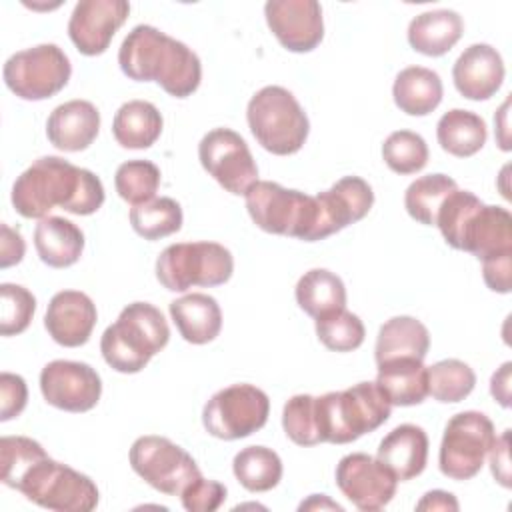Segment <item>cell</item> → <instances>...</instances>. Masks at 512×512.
<instances>
[{
    "mask_svg": "<svg viewBox=\"0 0 512 512\" xmlns=\"http://www.w3.org/2000/svg\"><path fill=\"white\" fill-rule=\"evenodd\" d=\"M442 80L440 76L424 66H408L398 72L392 96L396 106L410 116H426L442 102Z\"/></svg>",
    "mask_w": 512,
    "mask_h": 512,
    "instance_id": "f1b7e54d",
    "label": "cell"
},
{
    "mask_svg": "<svg viewBox=\"0 0 512 512\" xmlns=\"http://www.w3.org/2000/svg\"><path fill=\"white\" fill-rule=\"evenodd\" d=\"M34 246L40 260L50 268H68L82 256L84 234L66 218L46 216L36 224Z\"/></svg>",
    "mask_w": 512,
    "mask_h": 512,
    "instance_id": "d4e9b609",
    "label": "cell"
},
{
    "mask_svg": "<svg viewBox=\"0 0 512 512\" xmlns=\"http://www.w3.org/2000/svg\"><path fill=\"white\" fill-rule=\"evenodd\" d=\"M494 440V424L486 414L476 410L454 414L440 444V472L452 480L474 478L482 470Z\"/></svg>",
    "mask_w": 512,
    "mask_h": 512,
    "instance_id": "30bf717a",
    "label": "cell"
},
{
    "mask_svg": "<svg viewBox=\"0 0 512 512\" xmlns=\"http://www.w3.org/2000/svg\"><path fill=\"white\" fill-rule=\"evenodd\" d=\"M376 458L396 480H412L426 468L428 436L416 424H400L382 438Z\"/></svg>",
    "mask_w": 512,
    "mask_h": 512,
    "instance_id": "603a6c76",
    "label": "cell"
},
{
    "mask_svg": "<svg viewBox=\"0 0 512 512\" xmlns=\"http://www.w3.org/2000/svg\"><path fill=\"white\" fill-rule=\"evenodd\" d=\"M458 186L446 174H426L416 178L404 194L406 212L420 224L436 226V214L444 198Z\"/></svg>",
    "mask_w": 512,
    "mask_h": 512,
    "instance_id": "836d02e7",
    "label": "cell"
},
{
    "mask_svg": "<svg viewBox=\"0 0 512 512\" xmlns=\"http://www.w3.org/2000/svg\"><path fill=\"white\" fill-rule=\"evenodd\" d=\"M170 316L180 336L190 344H208L222 328V310L218 302L202 292H192L172 300Z\"/></svg>",
    "mask_w": 512,
    "mask_h": 512,
    "instance_id": "cb8c5ba5",
    "label": "cell"
},
{
    "mask_svg": "<svg viewBox=\"0 0 512 512\" xmlns=\"http://www.w3.org/2000/svg\"><path fill=\"white\" fill-rule=\"evenodd\" d=\"M28 402V388L22 376L12 372L0 374V420L8 422L22 414Z\"/></svg>",
    "mask_w": 512,
    "mask_h": 512,
    "instance_id": "ee69618b",
    "label": "cell"
},
{
    "mask_svg": "<svg viewBox=\"0 0 512 512\" xmlns=\"http://www.w3.org/2000/svg\"><path fill=\"white\" fill-rule=\"evenodd\" d=\"M180 500L188 512H212L226 500V488L216 480L200 476L182 490Z\"/></svg>",
    "mask_w": 512,
    "mask_h": 512,
    "instance_id": "7bdbcfd3",
    "label": "cell"
},
{
    "mask_svg": "<svg viewBox=\"0 0 512 512\" xmlns=\"http://www.w3.org/2000/svg\"><path fill=\"white\" fill-rule=\"evenodd\" d=\"M128 12L130 4L124 0H80L68 22V36L80 54L98 56L106 52Z\"/></svg>",
    "mask_w": 512,
    "mask_h": 512,
    "instance_id": "ac0fdd59",
    "label": "cell"
},
{
    "mask_svg": "<svg viewBox=\"0 0 512 512\" xmlns=\"http://www.w3.org/2000/svg\"><path fill=\"white\" fill-rule=\"evenodd\" d=\"M416 510H458V502L450 492L432 490L416 504Z\"/></svg>",
    "mask_w": 512,
    "mask_h": 512,
    "instance_id": "681fc988",
    "label": "cell"
},
{
    "mask_svg": "<svg viewBox=\"0 0 512 512\" xmlns=\"http://www.w3.org/2000/svg\"><path fill=\"white\" fill-rule=\"evenodd\" d=\"M236 480L250 492H268L282 478L280 456L266 446H246L232 462Z\"/></svg>",
    "mask_w": 512,
    "mask_h": 512,
    "instance_id": "d6a6232c",
    "label": "cell"
},
{
    "mask_svg": "<svg viewBox=\"0 0 512 512\" xmlns=\"http://www.w3.org/2000/svg\"><path fill=\"white\" fill-rule=\"evenodd\" d=\"M310 508H332V510H342L340 504L332 502L326 498V494H312L308 502L300 504V510H310Z\"/></svg>",
    "mask_w": 512,
    "mask_h": 512,
    "instance_id": "816d5d0a",
    "label": "cell"
},
{
    "mask_svg": "<svg viewBox=\"0 0 512 512\" xmlns=\"http://www.w3.org/2000/svg\"><path fill=\"white\" fill-rule=\"evenodd\" d=\"M46 450L32 438L26 436H4L0 440V478L8 488L20 484L26 472L42 458Z\"/></svg>",
    "mask_w": 512,
    "mask_h": 512,
    "instance_id": "ab89813d",
    "label": "cell"
},
{
    "mask_svg": "<svg viewBox=\"0 0 512 512\" xmlns=\"http://www.w3.org/2000/svg\"><path fill=\"white\" fill-rule=\"evenodd\" d=\"M456 90L468 100H488L504 82V62L490 44L468 46L452 68Z\"/></svg>",
    "mask_w": 512,
    "mask_h": 512,
    "instance_id": "44dd1931",
    "label": "cell"
},
{
    "mask_svg": "<svg viewBox=\"0 0 512 512\" xmlns=\"http://www.w3.org/2000/svg\"><path fill=\"white\" fill-rule=\"evenodd\" d=\"M122 72L138 82H156L174 98H186L200 86L202 66L196 52L154 26L138 24L118 50Z\"/></svg>",
    "mask_w": 512,
    "mask_h": 512,
    "instance_id": "7a4b0ae2",
    "label": "cell"
},
{
    "mask_svg": "<svg viewBox=\"0 0 512 512\" xmlns=\"http://www.w3.org/2000/svg\"><path fill=\"white\" fill-rule=\"evenodd\" d=\"M296 302L312 318L346 306V288L340 276L326 268L304 272L296 284Z\"/></svg>",
    "mask_w": 512,
    "mask_h": 512,
    "instance_id": "1f68e13d",
    "label": "cell"
},
{
    "mask_svg": "<svg viewBox=\"0 0 512 512\" xmlns=\"http://www.w3.org/2000/svg\"><path fill=\"white\" fill-rule=\"evenodd\" d=\"M116 192L132 206L144 204L156 196L160 186V170L150 160H128L118 166L114 176Z\"/></svg>",
    "mask_w": 512,
    "mask_h": 512,
    "instance_id": "74e56055",
    "label": "cell"
},
{
    "mask_svg": "<svg viewBox=\"0 0 512 512\" xmlns=\"http://www.w3.org/2000/svg\"><path fill=\"white\" fill-rule=\"evenodd\" d=\"M436 226L448 246L474 254L478 260L512 252V216L502 206H488L468 190L450 192Z\"/></svg>",
    "mask_w": 512,
    "mask_h": 512,
    "instance_id": "3957f363",
    "label": "cell"
},
{
    "mask_svg": "<svg viewBox=\"0 0 512 512\" xmlns=\"http://www.w3.org/2000/svg\"><path fill=\"white\" fill-rule=\"evenodd\" d=\"M482 276L490 290L508 294L512 290V252L482 260Z\"/></svg>",
    "mask_w": 512,
    "mask_h": 512,
    "instance_id": "f6af8a7d",
    "label": "cell"
},
{
    "mask_svg": "<svg viewBox=\"0 0 512 512\" xmlns=\"http://www.w3.org/2000/svg\"><path fill=\"white\" fill-rule=\"evenodd\" d=\"M128 458L132 470L146 484L168 496H180L188 484L202 476L194 458L164 436L136 438Z\"/></svg>",
    "mask_w": 512,
    "mask_h": 512,
    "instance_id": "4fadbf2b",
    "label": "cell"
},
{
    "mask_svg": "<svg viewBox=\"0 0 512 512\" xmlns=\"http://www.w3.org/2000/svg\"><path fill=\"white\" fill-rule=\"evenodd\" d=\"M270 414L264 390L252 384H232L218 390L202 410L208 434L220 440H240L260 430Z\"/></svg>",
    "mask_w": 512,
    "mask_h": 512,
    "instance_id": "7c38bea8",
    "label": "cell"
},
{
    "mask_svg": "<svg viewBox=\"0 0 512 512\" xmlns=\"http://www.w3.org/2000/svg\"><path fill=\"white\" fill-rule=\"evenodd\" d=\"M98 320L92 298L78 290L56 292L48 304L44 326L54 342L66 348H78L88 342Z\"/></svg>",
    "mask_w": 512,
    "mask_h": 512,
    "instance_id": "ffe728a7",
    "label": "cell"
},
{
    "mask_svg": "<svg viewBox=\"0 0 512 512\" xmlns=\"http://www.w3.org/2000/svg\"><path fill=\"white\" fill-rule=\"evenodd\" d=\"M264 16L276 40L290 52H310L324 38L322 8L316 0H268Z\"/></svg>",
    "mask_w": 512,
    "mask_h": 512,
    "instance_id": "e0dca14e",
    "label": "cell"
},
{
    "mask_svg": "<svg viewBox=\"0 0 512 512\" xmlns=\"http://www.w3.org/2000/svg\"><path fill=\"white\" fill-rule=\"evenodd\" d=\"M320 442L348 444L390 418L392 404L376 382H358L340 392L314 396Z\"/></svg>",
    "mask_w": 512,
    "mask_h": 512,
    "instance_id": "277c9868",
    "label": "cell"
},
{
    "mask_svg": "<svg viewBox=\"0 0 512 512\" xmlns=\"http://www.w3.org/2000/svg\"><path fill=\"white\" fill-rule=\"evenodd\" d=\"M72 66L56 44H38L12 54L4 64L6 86L22 100H46L70 80Z\"/></svg>",
    "mask_w": 512,
    "mask_h": 512,
    "instance_id": "8fae6325",
    "label": "cell"
},
{
    "mask_svg": "<svg viewBox=\"0 0 512 512\" xmlns=\"http://www.w3.org/2000/svg\"><path fill=\"white\" fill-rule=\"evenodd\" d=\"M40 390L44 400L58 410L88 412L100 400L102 380L86 362L52 360L40 372Z\"/></svg>",
    "mask_w": 512,
    "mask_h": 512,
    "instance_id": "2e32d148",
    "label": "cell"
},
{
    "mask_svg": "<svg viewBox=\"0 0 512 512\" xmlns=\"http://www.w3.org/2000/svg\"><path fill=\"white\" fill-rule=\"evenodd\" d=\"M282 426L286 436L298 446H316L320 444V434L316 426L314 396L296 394L292 396L282 410Z\"/></svg>",
    "mask_w": 512,
    "mask_h": 512,
    "instance_id": "60d3db41",
    "label": "cell"
},
{
    "mask_svg": "<svg viewBox=\"0 0 512 512\" xmlns=\"http://www.w3.org/2000/svg\"><path fill=\"white\" fill-rule=\"evenodd\" d=\"M234 258L218 242H180L166 246L156 260V278L170 292L192 286H220L230 280Z\"/></svg>",
    "mask_w": 512,
    "mask_h": 512,
    "instance_id": "ba28073f",
    "label": "cell"
},
{
    "mask_svg": "<svg viewBox=\"0 0 512 512\" xmlns=\"http://www.w3.org/2000/svg\"><path fill=\"white\" fill-rule=\"evenodd\" d=\"M382 158L396 174H416L428 162L426 140L412 130H396L382 144Z\"/></svg>",
    "mask_w": 512,
    "mask_h": 512,
    "instance_id": "f35d334b",
    "label": "cell"
},
{
    "mask_svg": "<svg viewBox=\"0 0 512 512\" xmlns=\"http://www.w3.org/2000/svg\"><path fill=\"white\" fill-rule=\"evenodd\" d=\"M318 340L334 352H352L362 346L366 330L362 320L346 308L316 318Z\"/></svg>",
    "mask_w": 512,
    "mask_h": 512,
    "instance_id": "8d00e7d4",
    "label": "cell"
},
{
    "mask_svg": "<svg viewBox=\"0 0 512 512\" xmlns=\"http://www.w3.org/2000/svg\"><path fill=\"white\" fill-rule=\"evenodd\" d=\"M162 114L146 100H130L118 108L112 134L122 148H150L162 134Z\"/></svg>",
    "mask_w": 512,
    "mask_h": 512,
    "instance_id": "f546056e",
    "label": "cell"
},
{
    "mask_svg": "<svg viewBox=\"0 0 512 512\" xmlns=\"http://www.w3.org/2000/svg\"><path fill=\"white\" fill-rule=\"evenodd\" d=\"M508 100L502 104V108L498 110V116H494V124H498V144L502 150H510V142H508Z\"/></svg>",
    "mask_w": 512,
    "mask_h": 512,
    "instance_id": "f907efd6",
    "label": "cell"
},
{
    "mask_svg": "<svg viewBox=\"0 0 512 512\" xmlns=\"http://www.w3.org/2000/svg\"><path fill=\"white\" fill-rule=\"evenodd\" d=\"M336 486L358 510L374 512L394 498L398 480L378 458L354 452L340 458Z\"/></svg>",
    "mask_w": 512,
    "mask_h": 512,
    "instance_id": "9a60e30c",
    "label": "cell"
},
{
    "mask_svg": "<svg viewBox=\"0 0 512 512\" xmlns=\"http://www.w3.org/2000/svg\"><path fill=\"white\" fill-rule=\"evenodd\" d=\"M476 384L474 370L456 358L440 360L428 368V394L438 402H460Z\"/></svg>",
    "mask_w": 512,
    "mask_h": 512,
    "instance_id": "d590c367",
    "label": "cell"
},
{
    "mask_svg": "<svg viewBox=\"0 0 512 512\" xmlns=\"http://www.w3.org/2000/svg\"><path fill=\"white\" fill-rule=\"evenodd\" d=\"M246 118L258 144L276 156L296 154L310 132L300 102L282 86L260 88L248 102Z\"/></svg>",
    "mask_w": 512,
    "mask_h": 512,
    "instance_id": "8992f818",
    "label": "cell"
},
{
    "mask_svg": "<svg viewBox=\"0 0 512 512\" xmlns=\"http://www.w3.org/2000/svg\"><path fill=\"white\" fill-rule=\"evenodd\" d=\"M510 372H512V362H504L498 368V372L492 374V380H490V392L494 400L504 408L510 406Z\"/></svg>",
    "mask_w": 512,
    "mask_h": 512,
    "instance_id": "c3c4849f",
    "label": "cell"
},
{
    "mask_svg": "<svg viewBox=\"0 0 512 512\" xmlns=\"http://www.w3.org/2000/svg\"><path fill=\"white\" fill-rule=\"evenodd\" d=\"M100 112L88 100H70L52 110L46 122V136L52 146L64 152L86 150L98 136Z\"/></svg>",
    "mask_w": 512,
    "mask_h": 512,
    "instance_id": "7402d4cb",
    "label": "cell"
},
{
    "mask_svg": "<svg viewBox=\"0 0 512 512\" xmlns=\"http://www.w3.org/2000/svg\"><path fill=\"white\" fill-rule=\"evenodd\" d=\"M376 384L392 406H414L428 396V368L416 358H394L378 364Z\"/></svg>",
    "mask_w": 512,
    "mask_h": 512,
    "instance_id": "484cf974",
    "label": "cell"
},
{
    "mask_svg": "<svg viewBox=\"0 0 512 512\" xmlns=\"http://www.w3.org/2000/svg\"><path fill=\"white\" fill-rule=\"evenodd\" d=\"M314 198L318 204L316 240H324L362 220L374 204V192L360 176H344L330 190L320 192Z\"/></svg>",
    "mask_w": 512,
    "mask_h": 512,
    "instance_id": "d6986e66",
    "label": "cell"
},
{
    "mask_svg": "<svg viewBox=\"0 0 512 512\" xmlns=\"http://www.w3.org/2000/svg\"><path fill=\"white\" fill-rule=\"evenodd\" d=\"M436 138L444 152L458 158H468L486 144L488 130L486 122L476 112L454 108L442 114L438 120Z\"/></svg>",
    "mask_w": 512,
    "mask_h": 512,
    "instance_id": "4dcf8cb0",
    "label": "cell"
},
{
    "mask_svg": "<svg viewBox=\"0 0 512 512\" xmlns=\"http://www.w3.org/2000/svg\"><path fill=\"white\" fill-rule=\"evenodd\" d=\"M488 456L494 478L504 488H510V430H504L502 436L494 440Z\"/></svg>",
    "mask_w": 512,
    "mask_h": 512,
    "instance_id": "bcb514c9",
    "label": "cell"
},
{
    "mask_svg": "<svg viewBox=\"0 0 512 512\" xmlns=\"http://www.w3.org/2000/svg\"><path fill=\"white\" fill-rule=\"evenodd\" d=\"M34 504L56 512H90L98 506L96 484L78 470L52 460H38L16 486Z\"/></svg>",
    "mask_w": 512,
    "mask_h": 512,
    "instance_id": "9c48e42d",
    "label": "cell"
},
{
    "mask_svg": "<svg viewBox=\"0 0 512 512\" xmlns=\"http://www.w3.org/2000/svg\"><path fill=\"white\" fill-rule=\"evenodd\" d=\"M0 298H2L0 334L14 336V334L24 332L30 326L34 310H36L34 294L20 284L4 282L0 286Z\"/></svg>",
    "mask_w": 512,
    "mask_h": 512,
    "instance_id": "b9f144b4",
    "label": "cell"
},
{
    "mask_svg": "<svg viewBox=\"0 0 512 512\" xmlns=\"http://www.w3.org/2000/svg\"><path fill=\"white\" fill-rule=\"evenodd\" d=\"M244 196L248 214L260 230L316 242L318 204L314 196L270 180H258Z\"/></svg>",
    "mask_w": 512,
    "mask_h": 512,
    "instance_id": "52a82bcc",
    "label": "cell"
},
{
    "mask_svg": "<svg viewBox=\"0 0 512 512\" xmlns=\"http://www.w3.org/2000/svg\"><path fill=\"white\" fill-rule=\"evenodd\" d=\"M170 340L162 312L148 302H132L100 338V352L110 368L122 374L140 372Z\"/></svg>",
    "mask_w": 512,
    "mask_h": 512,
    "instance_id": "5b68a950",
    "label": "cell"
},
{
    "mask_svg": "<svg viewBox=\"0 0 512 512\" xmlns=\"http://www.w3.org/2000/svg\"><path fill=\"white\" fill-rule=\"evenodd\" d=\"M26 244L18 228H10L8 224L0 226V268H8L18 264L24 258Z\"/></svg>",
    "mask_w": 512,
    "mask_h": 512,
    "instance_id": "7dc6e473",
    "label": "cell"
},
{
    "mask_svg": "<svg viewBox=\"0 0 512 512\" xmlns=\"http://www.w3.org/2000/svg\"><path fill=\"white\" fill-rule=\"evenodd\" d=\"M130 224L144 240H160L182 228V208L176 200L160 196L132 206Z\"/></svg>",
    "mask_w": 512,
    "mask_h": 512,
    "instance_id": "e575fe53",
    "label": "cell"
},
{
    "mask_svg": "<svg viewBox=\"0 0 512 512\" xmlns=\"http://www.w3.org/2000/svg\"><path fill=\"white\" fill-rule=\"evenodd\" d=\"M202 168L230 194H246L258 182V168L246 140L230 128H214L198 144Z\"/></svg>",
    "mask_w": 512,
    "mask_h": 512,
    "instance_id": "5bb4252c",
    "label": "cell"
},
{
    "mask_svg": "<svg viewBox=\"0 0 512 512\" xmlns=\"http://www.w3.org/2000/svg\"><path fill=\"white\" fill-rule=\"evenodd\" d=\"M464 22L454 10H430L412 18L408 26L410 46L424 56L446 54L462 36Z\"/></svg>",
    "mask_w": 512,
    "mask_h": 512,
    "instance_id": "83f0119b",
    "label": "cell"
},
{
    "mask_svg": "<svg viewBox=\"0 0 512 512\" xmlns=\"http://www.w3.org/2000/svg\"><path fill=\"white\" fill-rule=\"evenodd\" d=\"M428 348H430V334L420 320L412 316H394L388 322H384L378 332L374 358H376V364H382L394 358L424 360L428 354Z\"/></svg>",
    "mask_w": 512,
    "mask_h": 512,
    "instance_id": "4316f807",
    "label": "cell"
},
{
    "mask_svg": "<svg viewBox=\"0 0 512 512\" xmlns=\"http://www.w3.org/2000/svg\"><path fill=\"white\" fill-rule=\"evenodd\" d=\"M104 204L100 178L58 156L38 158L12 186V206L24 218H46L54 206L88 216Z\"/></svg>",
    "mask_w": 512,
    "mask_h": 512,
    "instance_id": "6da1fadb",
    "label": "cell"
}]
</instances>
